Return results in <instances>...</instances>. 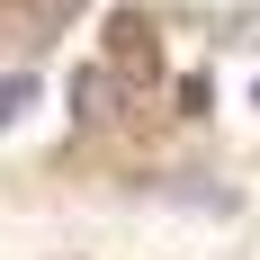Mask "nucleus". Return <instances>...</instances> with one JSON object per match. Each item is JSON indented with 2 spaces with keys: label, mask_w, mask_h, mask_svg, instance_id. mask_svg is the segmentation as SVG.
Here are the masks:
<instances>
[{
  "label": "nucleus",
  "mask_w": 260,
  "mask_h": 260,
  "mask_svg": "<svg viewBox=\"0 0 260 260\" xmlns=\"http://www.w3.org/2000/svg\"><path fill=\"white\" fill-rule=\"evenodd\" d=\"M108 72L117 81H153L161 72V36H153L144 9H117V18H108Z\"/></svg>",
  "instance_id": "f257e3e1"
},
{
  "label": "nucleus",
  "mask_w": 260,
  "mask_h": 260,
  "mask_svg": "<svg viewBox=\"0 0 260 260\" xmlns=\"http://www.w3.org/2000/svg\"><path fill=\"white\" fill-rule=\"evenodd\" d=\"M63 99H72V126H117V117H126V81L108 72V63H81L72 81H63Z\"/></svg>",
  "instance_id": "f03ea898"
},
{
  "label": "nucleus",
  "mask_w": 260,
  "mask_h": 260,
  "mask_svg": "<svg viewBox=\"0 0 260 260\" xmlns=\"http://www.w3.org/2000/svg\"><path fill=\"white\" fill-rule=\"evenodd\" d=\"M81 0H27V27H72Z\"/></svg>",
  "instance_id": "7ed1b4c3"
},
{
  "label": "nucleus",
  "mask_w": 260,
  "mask_h": 260,
  "mask_svg": "<svg viewBox=\"0 0 260 260\" xmlns=\"http://www.w3.org/2000/svg\"><path fill=\"white\" fill-rule=\"evenodd\" d=\"M27 99H36V72H0V117H18Z\"/></svg>",
  "instance_id": "20e7f679"
}]
</instances>
